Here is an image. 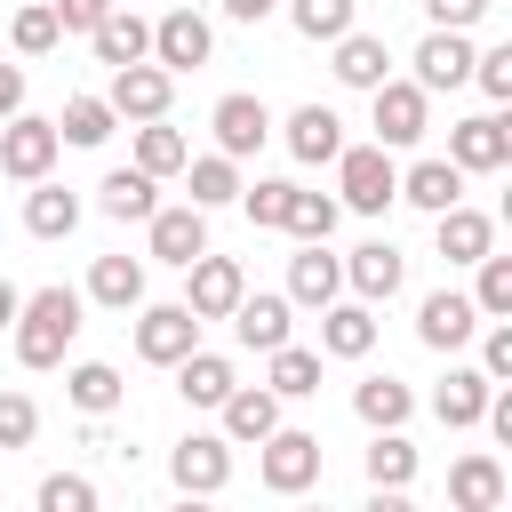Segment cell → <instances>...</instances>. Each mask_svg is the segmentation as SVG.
Instances as JSON below:
<instances>
[{"label":"cell","mask_w":512,"mask_h":512,"mask_svg":"<svg viewBox=\"0 0 512 512\" xmlns=\"http://www.w3.org/2000/svg\"><path fill=\"white\" fill-rule=\"evenodd\" d=\"M80 288H64V280H48V288H32L24 304H16V360L24 368H64V352H72V336H80Z\"/></svg>","instance_id":"6da1fadb"},{"label":"cell","mask_w":512,"mask_h":512,"mask_svg":"<svg viewBox=\"0 0 512 512\" xmlns=\"http://www.w3.org/2000/svg\"><path fill=\"white\" fill-rule=\"evenodd\" d=\"M400 200V168H392V152L384 144H344L336 152V208H352V216H384Z\"/></svg>","instance_id":"7a4b0ae2"},{"label":"cell","mask_w":512,"mask_h":512,"mask_svg":"<svg viewBox=\"0 0 512 512\" xmlns=\"http://www.w3.org/2000/svg\"><path fill=\"white\" fill-rule=\"evenodd\" d=\"M264 456H256V480L272 488V496H304V488H320V432H296V424H280V432H264L256 440Z\"/></svg>","instance_id":"3957f363"},{"label":"cell","mask_w":512,"mask_h":512,"mask_svg":"<svg viewBox=\"0 0 512 512\" xmlns=\"http://www.w3.org/2000/svg\"><path fill=\"white\" fill-rule=\"evenodd\" d=\"M368 128H376L384 152H408V144H424V128H432V96H424L416 80H384V88H368Z\"/></svg>","instance_id":"277c9868"},{"label":"cell","mask_w":512,"mask_h":512,"mask_svg":"<svg viewBox=\"0 0 512 512\" xmlns=\"http://www.w3.org/2000/svg\"><path fill=\"white\" fill-rule=\"evenodd\" d=\"M56 152H64L56 120H40V112H16V120H0V176H16V184H40V176L56 168Z\"/></svg>","instance_id":"5b68a950"},{"label":"cell","mask_w":512,"mask_h":512,"mask_svg":"<svg viewBox=\"0 0 512 512\" xmlns=\"http://www.w3.org/2000/svg\"><path fill=\"white\" fill-rule=\"evenodd\" d=\"M240 296H248V272H240L232 256H192V264H184V296H176V304H184L200 328H208V320H232Z\"/></svg>","instance_id":"8992f818"},{"label":"cell","mask_w":512,"mask_h":512,"mask_svg":"<svg viewBox=\"0 0 512 512\" xmlns=\"http://www.w3.org/2000/svg\"><path fill=\"white\" fill-rule=\"evenodd\" d=\"M168 480H176V496H216L232 480V440L224 432H184L168 448Z\"/></svg>","instance_id":"52a82bcc"},{"label":"cell","mask_w":512,"mask_h":512,"mask_svg":"<svg viewBox=\"0 0 512 512\" xmlns=\"http://www.w3.org/2000/svg\"><path fill=\"white\" fill-rule=\"evenodd\" d=\"M216 56V24L200 16V8H168L160 24H152V64L160 72H200Z\"/></svg>","instance_id":"ba28073f"},{"label":"cell","mask_w":512,"mask_h":512,"mask_svg":"<svg viewBox=\"0 0 512 512\" xmlns=\"http://www.w3.org/2000/svg\"><path fill=\"white\" fill-rule=\"evenodd\" d=\"M104 104H112V120H168L176 72H160V64H120L112 88H104Z\"/></svg>","instance_id":"9c48e42d"},{"label":"cell","mask_w":512,"mask_h":512,"mask_svg":"<svg viewBox=\"0 0 512 512\" xmlns=\"http://www.w3.org/2000/svg\"><path fill=\"white\" fill-rule=\"evenodd\" d=\"M208 128H216V152H224V160H248V152H264V136H272V104L248 96V88H232V96H216Z\"/></svg>","instance_id":"30bf717a"},{"label":"cell","mask_w":512,"mask_h":512,"mask_svg":"<svg viewBox=\"0 0 512 512\" xmlns=\"http://www.w3.org/2000/svg\"><path fill=\"white\" fill-rule=\"evenodd\" d=\"M448 160H456L464 176H496V168H512V128H504L496 112L448 120Z\"/></svg>","instance_id":"8fae6325"},{"label":"cell","mask_w":512,"mask_h":512,"mask_svg":"<svg viewBox=\"0 0 512 512\" xmlns=\"http://www.w3.org/2000/svg\"><path fill=\"white\" fill-rule=\"evenodd\" d=\"M288 304H304V312H328L336 296H344V256H328V240H296V256H288V288H280Z\"/></svg>","instance_id":"7c38bea8"},{"label":"cell","mask_w":512,"mask_h":512,"mask_svg":"<svg viewBox=\"0 0 512 512\" xmlns=\"http://www.w3.org/2000/svg\"><path fill=\"white\" fill-rule=\"evenodd\" d=\"M472 336H480V312H472L464 288H432V296L416 304V344H424V352H464Z\"/></svg>","instance_id":"4fadbf2b"},{"label":"cell","mask_w":512,"mask_h":512,"mask_svg":"<svg viewBox=\"0 0 512 512\" xmlns=\"http://www.w3.org/2000/svg\"><path fill=\"white\" fill-rule=\"evenodd\" d=\"M184 352H200V320H192L184 304H144V312H136V360L176 368Z\"/></svg>","instance_id":"5bb4252c"},{"label":"cell","mask_w":512,"mask_h":512,"mask_svg":"<svg viewBox=\"0 0 512 512\" xmlns=\"http://www.w3.org/2000/svg\"><path fill=\"white\" fill-rule=\"evenodd\" d=\"M400 280H408V256H400L392 240H360V248L344 256V288H352L360 304H392Z\"/></svg>","instance_id":"9a60e30c"},{"label":"cell","mask_w":512,"mask_h":512,"mask_svg":"<svg viewBox=\"0 0 512 512\" xmlns=\"http://www.w3.org/2000/svg\"><path fill=\"white\" fill-rule=\"evenodd\" d=\"M472 32H424L416 40V88L424 96H440V88H464L472 80Z\"/></svg>","instance_id":"2e32d148"},{"label":"cell","mask_w":512,"mask_h":512,"mask_svg":"<svg viewBox=\"0 0 512 512\" xmlns=\"http://www.w3.org/2000/svg\"><path fill=\"white\" fill-rule=\"evenodd\" d=\"M144 232H152V256L176 264V272H184L192 256H208V208H192V200H184V208H152Z\"/></svg>","instance_id":"e0dca14e"},{"label":"cell","mask_w":512,"mask_h":512,"mask_svg":"<svg viewBox=\"0 0 512 512\" xmlns=\"http://www.w3.org/2000/svg\"><path fill=\"white\" fill-rule=\"evenodd\" d=\"M320 352H328V360H368V352H376V304H360V296L344 304V296H336V304L320 312Z\"/></svg>","instance_id":"ac0fdd59"},{"label":"cell","mask_w":512,"mask_h":512,"mask_svg":"<svg viewBox=\"0 0 512 512\" xmlns=\"http://www.w3.org/2000/svg\"><path fill=\"white\" fill-rule=\"evenodd\" d=\"M216 416H224V440H232V448H256L264 432H280V392H264V384H232Z\"/></svg>","instance_id":"d6986e66"},{"label":"cell","mask_w":512,"mask_h":512,"mask_svg":"<svg viewBox=\"0 0 512 512\" xmlns=\"http://www.w3.org/2000/svg\"><path fill=\"white\" fill-rule=\"evenodd\" d=\"M448 504H456V512H496V504H504V464H496L488 448L456 456V464H448Z\"/></svg>","instance_id":"ffe728a7"},{"label":"cell","mask_w":512,"mask_h":512,"mask_svg":"<svg viewBox=\"0 0 512 512\" xmlns=\"http://www.w3.org/2000/svg\"><path fill=\"white\" fill-rule=\"evenodd\" d=\"M88 48H96V64H152V24L136 16V8H112L96 32H88Z\"/></svg>","instance_id":"44dd1931"},{"label":"cell","mask_w":512,"mask_h":512,"mask_svg":"<svg viewBox=\"0 0 512 512\" xmlns=\"http://www.w3.org/2000/svg\"><path fill=\"white\" fill-rule=\"evenodd\" d=\"M328 48H336V80H344V88H360V96H368V88H384V80H392V48H384L376 32H360V24H352V32H344V40H328Z\"/></svg>","instance_id":"7402d4cb"},{"label":"cell","mask_w":512,"mask_h":512,"mask_svg":"<svg viewBox=\"0 0 512 512\" xmlns=\"http://www.w3.org/2000/svg\"><path fill=\"white\" fill-rule=\"evenodd\" d=\"M280 136H288V152H296L304 168H320V160H336V152H344V120H336L328 104H296Z\"/></svg>","instance_id":"603a6c76"},{"label":"cell","mask_w":512,"mask_h":512,"mask_svg":"<svg viewBox=\"0 0 512 512\" xmlns=\"http://www.w3.org/2000/svg\"><path fill=\"white\" fill-rule=\"evenodd\" d=\"M96 208H104L112 224H144V216L160 208V176H144V168H104Z\"/></svg>","instance_id":"cb8c5ba5"},{"label":"cell","mask_w":512,"mask_h":512,"mask_svg":"<svg viewBox=\"0 0 512 512\" xmlns=\"http://www.w3.org/2000/svg\"><path fill=\"white\" fill-rule=\"evenodd\" d=\"M432 240H440V256H448V264H480V256L496 248V224H488L480 208H464V200H456V208H440V216H432Z\"/></svg>","instance_id":"d4e9b609"},{"label":"cell","mask_w":512,"mask_h":512,"mask_svg":"<svg viewBox=\"0 0 512 512\" xmlns=\"http://www.w3.org/2000/svg\"><path fill=\"white\" fill-rule=\"evenodd\" d=\"M288 312H296L288 296H264V288H256V296L232 304V336H240L248 352H280V344H288Z\"/></svg>","instance_id":"484cf974"},{"label":"cell","mask_w":512,"mask_h":512,"mask_svg":"<svg viewBox=\"0 0 512 512\" xmlns=\"http://www.w3.org/2000/svg\"><path fill=\"white\" fill-rule=\"evenodd\" d=\"M352 416H360L368 432H400V424L416 416V392H408L400 376H360V384H352Z\"/></svg>","instance_id":"4316f807"},{"label":"cell","mask_w":512,"mask_h":512,"mask_svg":"<svg viewBox=\"0 0 512 512\" xmlns=\"http://www.w3.org/2000/svg\"><path fill=\"white\" fill-rule=\"evenodd\" d=\"M488 392H496V384H488L480 368H448L440 392H432V416H440L448 432H472V424L488 416Z\"/></svg>","instance_id":"83f0119b"},{"label":"cell","mask_w":512,"mask_h":512,"mask_svg":"<svg viewBox=\"0 0 512 512\" xmlns=\"http://www.w3.org/2000/svg\"><path fill=\"white\" fill-rule=\"evenodd\" d=\"M400 200L424 208V216H440V208L464 200V168L456 160H416V168H400Z\"/></svg>","instance_id":"f1b7e54d"},{"label":"cell","mask_w":512,"mask_h":512,"mask_svg":"<svg viewBox=\"0 0 512 512\" xmlns=\"http://www.w3.org/2000/svg\"><path fill=\"white\" fill-rule=\"evenodd\" d=\"M232 384H240V368H232L224 352H184V360H176V392H184V408H224Z\"/></svg>","instance_id":"f546056e"},{"label":"cell","mask_w":512,"mask_h":512,"mask_svg":"<svg viewBox=\"0 0 512 512\" xmlns=\"http://www.w3.org/2000/svg\"><path fill=\"white\" fill-rule=\"evenodd\" d=\"M64 400H72L80 416H112V408L128 400V384H120L112 360H72V368H64Z\"/></svg>","instance_id":"4dcf8cb0"},{"label":"cell","mask_w":512,"mask_h":512,"mask_svg":"<svg viewBox=\"0 0 512 512\" xmlns=\"http://www.w3.org/2000/svg\"><path fill=\"white\" fill-rule=\"evenodd\" d=\"M72 224H80V192H72V184H48V176H40V184L24 192V232H32V240H64Z\"/></svg>","instance_id":"1f68e13d"},{"label":"cell","mask_w":512,"mask_h":512,"mask_svg":"<svg viewBox=\"0 0 512 512\" xmlns=\"http://www.w3.org/2000/svg\"><path fill=\"white\" fill-rule=\"evenodd\" d=\"M184 160H192V136H184V128L136 120V160H128V168H144V176H184Z\"/></svg>","instance_id":"d6a6232c"},{"label":"cell","mask_w":512,"mask_h":512,"mask_svg":"<svg viewBox=\"0 0 512 512\" xmlns=\"http://www.w3.org/2000/svg\"><path fill=\"white\" fill-rule=\"evenodd\" d=\"M88 296H96L104 312H136V304H144V264H136V256H96V264H88Z\"/></svg>","instance_id":"836d02e7"},{"label":"cell","mask_w":512,"mask_h":512,"mask_svg":"<svg viewBox=\"0 0 512 512\" xmlns=\"http://www.w3.org/2000/svg\"><path fill=\"white\" fill-rule=\"evenodd\" d=\"M264 360H272V368H264V392H280V400H312V392H320V352H312V344L288 336V344L264 352Z\"/></svg>","instance_id":"e575fe53"},{"label":"cell","mask_w":512,"mask_h":512,"mask_svg":"<svg viewBox=\"0 0 512 512\" xmlns=\"http://www.w3.org/2000/svg\"><path fill=\"white\" fill-rule=\"evenodd\" d=\"M184 192H192V208H232L240 200V160H224V152L184 160Z\"/></svg>","instance_id":"d590c367"},{"label":"cell","mask_w":512,"mask_h":512,"mask_svg":"<svg viewBox=\"0 0 512 512\" xmlns=\"http://www.w3.org/2000/svg\"><path fill=\"white\" fill-rule=\"evenodd\" d=\"M112 128H120V120H112V104H104V96H64V112H56V136H64V144H80V152H96Z\"/></svg>","instance_id":"8d00e7d4"},{"label":"cell","mask_w":512,"mask_h":512,"mask_svg":"<svg viewBox=\"0 0 512 512\" xmlns=\"http://www.w3.org/2000/svg\"><path fill=\"white\" fill-rule=\"evenodd\" d=\"M360 464H368V488H408L416 480V440L408 432H376Z\"/></svg>","instance_id":"74e56055"},{"label":"cell","mask_w":512,"mask_h":512,"mask_svg":"<svg viewBox=\"0 0 512 512\" xmlns=\"http://www.w3.org/2000/svg\"><path fill=\"white\" fill-rule=\"evenodd\" d=\"M344 224V208H336V192H288V216H280V232H296V240H328Z\"/></svg>","instance_id":"f35d334b"},{"label":"cell","mask_w":512,"mask_h":512,"mask_svg":"<svg viewBox=\"0 0 512 512\" xmlns=\"http://www.w3.org/2000/svg\"><path fill=\"white\" fill-rule=\"evenodd\" d=\"M472 272H480V280H472V312H480V320H512V256L488 248Z\"/></svg>","instance_id":"ab89813d"},{"label":"cell","mask_w":512,"mask_h":512,"mask_svg":"<svg viewBox=\"0 0 512 512\" xmlns=\"http://www.w3.org/2000/svg\"><path fill=\"white\" fill-rule=\"evenodd\" d=\"M352 16H360V0H288V24H296L304 40H344Z\"/></svg>","instance_id":"60d3db41"},{"label":"cell","mask_w":512,"mask_h":512,"mask_svg":"<svg viewBox=\"0 0 512 512\" xmlns=\"http://www.w3.org/2000/svg\"><path fill=\"white\" fill-rule=\"evenodd\" d=\"M8 40H16V56H48V48L64 40V24H56V8H48V0H24V8H16V24H8Z\"/></svg>","instance_id":"b9f144b4"},{"label":"cell","mask_w":512,"mask_h":512,"mask_svg":"<svg viewBox=\"0 0 512 512\" xmlns=\"http://www.w3.org/2000/svg\"><path fill=\"white\" fill-rule=\"evenodd\" d=\"M32 512H104V504H96V480L88 472H48L40 496H32Z\"/></svg>","instance_id":"7bdbcfd3"},{"label":"cell","mask_w":512,"mask_h":512,"mask_svg":"<svg viewBox=\"0 0 512 512\" xmlns=\"http://www.w3.org/2000/svg\"><path fill=\"white\" fill-rule=\"evenodd\" d=\"M288 176H256V184H240V208H248V224H272L280 232V216H288Z\"/></svg>","instance_id":"ee69618b"},{"label":"cell","mask_w":512,"mask_h":512,"mask_svg":"<svg viewBox=\"0 0 512 512\" xmlns=\"http://www.w3.org/2000/svg\"><path fill=\"white\" fill-rule=\"evenodd\" d=\"M32 432H40L32 392H0V456H8V448H32Z\"/></svg>","instance_id":"f6af8a7d"},{"label":"cell","mask_w":512,"mask_h":512,"mask_svg":"<svg viewBox=\"0 0 512 512\" xmlns=\"http://www.w3.org/2000/svg\"><path fill=\"white\" fill-rule=\"evenodd\" d=\"M472 80L496 96V104H512V40H496V48H480L472 56Z\"/></svg>","instance_id":"bcb514c9"},{"label":"cell","mask_w":512,"mask_h":512,"mask_svg":"<svg viewBox=\"0 0 512 512\" xmlns=\"http://www.w3.org/2000/svg\"><path fill=\"white\" fill-rule=\"evenodd\" d=\"M480 376H488V384H512V320H488V336H480Z\"/></svg>","instance_id":"7dc6e473"},{"label":"cell","mask_w":512,"mask_h":512,"mask_svg":"<svg viewBox=\"0 0 512 512\" xmlns=\"http://www.w3.org/2000/svg\"><path fill=\"white\" fill-rule=\"evenodd\" d=\"M424 16H432V32H472L488 16V0H424Z\"/></svg>","instance_id":"c3c4849f"},{"label":"cell","mask_w":512,"mask_h":512,"mask_svg":"<svg viewBox=\"0 0 512 512\" xmlns=\"http://www.w3.org/2000/svg\"><path fill=\"white\" fill-rule=\"evenodd\" d=\"M48 8H56V24H64V32H96L120 0H48Z\"/></svg>","instance_id":"681fc988"},{"label":"cell","mask_w":512,"mask_h":512,"mask_svg":"<svg viewBox=\"0 0 512 512\" xmlns=\"http://www.w3.org/2000/svg\"><path fill=\"white\" fill-rule=\"evenodd\" d=\"M24 112V64H0V120Z\"/></svg>","instance_id":"f907efd6"},{"label":"cell","mask_w":512,"mask_h":512,"mask_svg":"<svg viewBox=\"0 0 512 512\" xmlns=\"http://www.w3.org/2000/svg\"><path fill=\"white\" fill-rule=\"evenodd\" d=\"M360 512H416V504H408V488H368Z\"/></svg>","instance_id":"816d5d0a"},{"label":"cell","mask_w":512,"mask_h":512,"mask_svg":"<svg viewBox=\"0 0 512 512\" xmlns=\"http://www.w3.org/2000/svg\"><path fill=\"white\" fill-rule=\"evenodd\" d=\"M272 8H280V0H224V16H232V24H264Z\"/></svg>","instance_id":"f5cc1de1"},{"label":"cell","mask_w":512,"mask_h":512,"mask_svg":"<svg viewBox=\"0 0 512 512\" xmlns=\"http://www.w3.org/2000/svg\"><path fill=\"white\" fill-rule=\"evenodd\" d=\"M16 304H24V288H16L8 272H0V328H16Z\"/></svg>","instance_id":"db71d44e"},{"label":"cell","mask_w":512,"mask_h":512,"mask_svg":"<svg viewBox=\"0 0 512 512\" xmlns=\"http://www.w3.org/2000/svg\"><path fill=\"white\" fill-rule=\"evenodd\" d=\"M176 512H216V504L208 496H176Z\"/></svg>","instance_id":"11a10c76"},{"label":"cell","mask_w":512,"mask_h":512,"mask_svg":"<svg viewBox=\"0 0 512 512\" xmlns=\"http://www.w3.org/2000/svg\"><path fill=\"white\" fill-rule=\"evenodd\" d=\"M304 512H328V504H304Z\"/></svg>","instance_id":"9f6ffc18"}]
</instances>
